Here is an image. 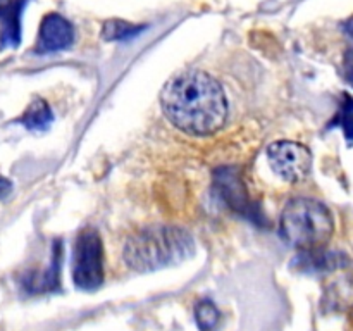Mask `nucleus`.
I'll list each match as a JSON object with an SVG mask.
<instances>
[{
	"label": "nucleus",
	"instance_id": "1",
	"mask_svg": "<svg viewBox=\"0 0 353 331\" xmlns=\"http://www.w3.org/2000/svg\"><path fill=\"white\" fill-rule=\"evenodd\" d=\"M165 117L183 133L207 137L224 126L228 100L217 79L203 71H183L161 93Z\"/></svg>",
	"mask_w": 353,
	"mask_h": 331
},
{
	"label": "nucleus",
	"instance_id": "3",
	"mask_svg": "<svg viewBox=\"0 0 353 331\" xmlns=\"http://www.w3.org/2000/svg\"><path fill=\"white\" fill-rule=\"evenodd\" d=\"M279 231L283 240L300 250L324 247L334 231V219L324 203L314 199H293L283 209Z\"/></svg>",
	"mask_w": 353,
	"mask_h": 331
},
{
	"label": "nucleus",
	"instance_id": "4",
	"mask_svg": "<svg viewBox=\"0 0 353 331\" xmlns=\"http://www.w3.org/2000/svg\"><path fill=\"white\" fill-rule=\"evenodd\" d=\"M103 245L93 228H85L76 237L72 248V281L76 288L93 292L103 283Z\"/></svg>",
	"mask_w": 353,
	"mask_h": 331
},
{
	"label": "nucleus",
	"instance_id": "16",
	"mask_svg": "<svg viewBox=\"0 0 353 331\" xmlns=\"http://www.w3.org/2000/svg\"><path fill=\"white\" fill-rule=\"evenodd\" d=\"M10 192H12V183L0 176V199H6Z\"/></svg>",
	"mask_w": 353,
	"mask_h": 331
},
{
	"label": "nucleus",
	"instance_id": "9",
	"mask_svg": "<svg viewBox=\"0 0 353 331\" xmlns=\"http://www.w3.org/2000/svg\"><path fill=\"white\" fill-rule=\"evenodd\" d=\"M324 247L312 248V250H302L295 264L303 272H324L334 271L348 265V257L341 252H326Z\"/></svg>",
	"mask_w": 353,
	"mask_h": 331
},
{
	"label": "nucleus",
	"instance_id": "11",
	"mask_svg": "<svg viewBox=\"0 0 353 331\" xmlns=\"http://www.w3.org/2000/svg\"><path fill=\"white\" fill-rule=\"evenodd\" d=\"M19 123L30 131H47L54 123V114H52L50 106L43 99H34L26 107Z\"/></svg>",
	"mask_w": 353,
	"mask_h": 331
},
{
	"label": "nucleus",
	"instance_id": "14",
	"mask_svg": "<svg viewBox=\"0 0 353 331\" xmlns=\"http://www.w3.org/2000/svg\"><path fill=\"white\" fill-rule=\"evenodd\" d=\"M143 28L134 26V24L126 23V21L112 19L109 23L103 24V33L102 37L105 38L107 41H124L133 38L134 34H138Z\"/></svg>",
	"mask_w": 353,
	"mask_h": 331
},
{
	"label": "nucleus",
	"instance_id": "12",
	"mask_svg": "<svg viewBox=\"0 0 353 331\" xmlns=\"http://www.w3.org/2000/svg\"><path fill=\"white\" fill-rule=\"evenodd\" d=\"M333 126H340L347 137L348 143H353V99L347 93H343V97H341L336 116L330 123V128Z\"/></svg>",
	"mask_w": 353,
	"mask_h": 331
},
{
	"label": "nucleus",
	"instance_id": "6",
	"mask_svg": "<svg viewBox=\"0 0 353 331\" xmlns=\"http://www.w3.org/2000/svg\"><path fill=\"white\" fill-rule=\"evenodd\" d=\"M268 161L271 169L288 183H299L312 168V154L305 145L292 140H279L269 145Z\"/></svg>",
	"mask_w": 353,
	"mask_h": 331
},
{
	"label": "nucleus",
	"instance_id": "8",
	"mask_svg": "<svg viewBox=\"0 0 353 331\" xmlns=\"http://www.w3.org/2000/svg\"><path fill=\"white\" fill-rule=\"evenodd\" d=\"M26 0H0V43L16 47L21 40V12Z\"/></svg>",
	"mask_w": 353,
	"mask_h": 331
},
{
	"label": "nucleus",
	"instance_id": "15",
	"mask_svg": "<svg viewBox=\"0 0 353 331\" xmlns=\"http://www.w3.org/2000/svg\"><path fill=\"white\" fill-rule=\"evenodd\" d=\"M345 71H347V79L353 85V50L347 52V59H345Z\"/></svg>",
	"mask_w": 353,
	"mask_h": 331
},
{
	"label": "nucleus",
	"instance_id": "5",
	"mask_svg": "<svg viewBox=\"0 0 353 331\" xmlns=\"http://www.w3.org/2000/svg\"><path fill=\"white\" fill-rule=\"evenodd\" d=\"M214 188L219 199L234 212L241 214L255 224H264V216L257 203L252 202L248 197L247 185L241 176V169L238 166H223L214 171Z\"/></svg>",
	"mask_w": 353,
	"mask_h": 331
},
{
	"label": "nucleus",
	"instance_id": "10",
	"mask_svg": "<svg viewBox=\"0 0 353 331\" xmlns=\"http://www.w3.org/2000/svg\"><path fill=\"white\" fill-rule=\"evenodd\" d=\"M59 271H61V241H55L52 264L43 272H28L23 276V288L28 293L52 292L59 288Z\"/></svg>",
	"mask_w": 353,
	"mask_h": 331
},
{
	"label": "nucleus",
	"instance_id": "2",
	"mask_svg": "<svg viewBox=\"0 0 353 331\" xmlns=\"http://www.w3.org/2000/svg\"><path fill=\"white\" fill-rule=\"evenodd\" d=\"M193 238L178 226L145 228L124 245V261L137 272L157 271L183 262L193 254Z\"/></svg>",
	"mask_w": 353,
	"mask_h": 331
},
{
	"label": "nucleus",
	"instance_id": "17",
	"mask_svg": "<svg viewBox=\"0 0 353 331\" xmlns=\"http://www.w3.org/2000/svg\"><path fill=\"white\" fill-rule=\"evenodd\" d=\"M343 28H345V33H347L348 37H350L352 40H353V16L347 21V23L343 24Z\"/></svg>",
	"mask_w": 353,
	"mask_h": 331
},
{
	"label": "nucleus",
	"instance_id": "13",
	"mask_svg": "<svg viewBox=\"0 0 353 331\" xmlns=\"http://www.w3.org/2000/svg\"><path fill=\"white\" fill-rule=\"evenodd\" d=\"M221 312L210 300H200L195 305V321L200 331H216Z\"/></svg>",
	"mask_w": 353,
	"mask_h": 331
},
{
	"label": "nucleus",
	"instance_id": "7",
	"mask_svg": "<svg viewBox=\"0 0 353 331\" xmlns=\"http://www.w3.org/2000/svg\"><path fill=\"white\" fill-rule=\"evenodd\" d=\"M74 40V28L61 14L50 12L41 19L38 31L37 52L38 54H50V52L64 50L71 47Z\"/></svg>",
	"mask_w": 353,
	"mask_h": 331
}]
</instances>
